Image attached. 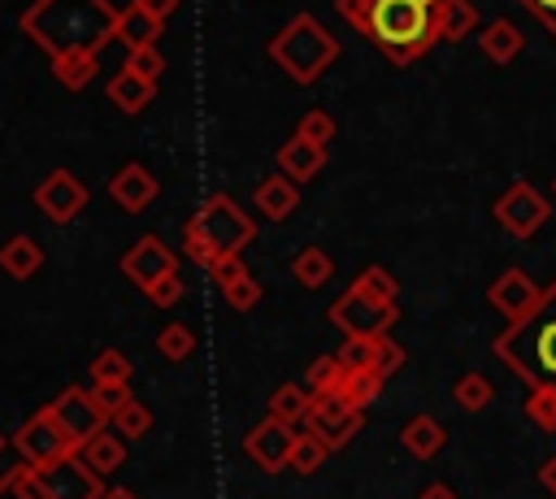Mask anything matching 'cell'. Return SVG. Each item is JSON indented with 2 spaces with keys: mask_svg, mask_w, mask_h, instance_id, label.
Listing matches in <instances>:
<instances>
[{
  "mask_svg": "<svg viewBox=\"0 0 556 499\" xmlns=\"http://www.w3.org/2000/svg\"><path fill=\"white\" fill-rule=\"evenodd\" d=\"M478 48H482V56L491 61V65H513L517 56H521V48H526V35L513 26V22H491L482 35H478Z\"/></svg>",
  "mask_w": 556,
  "mask_h": 499,
  "instance_id": "cell-20",
  "label": "cell"
},
{
  "mask_svg": "<svg viewBox=\"0 0 556 499\" xmlns=\"http://www.w3.org/2000/svg\"><path fill=\"white\" fill-rule=\"evenodd\" d=\"M39 477H43L52 499H100L104 495L100 490V473L83 456H65V460L39 469Z\"/></svg>",
  "mask_w": 556,
  "mask_h": 499,
  "instance_id": "cell-13",
  "label": "cell"
},
{
  "mask_svg": "<svg viewBox=\"0 0 556 499\" xmlns=\"http://www.w3.org/2000/svg\"><path fill=\"white\" fill-rule=\"evenodd\" d=\"M117 13L109 0H35L22 13V30L48 52H100L117 39Z\"/></svg>",
  "mask_w": 556,
  "mask_h": 499,
  "instance_id": "cell-3",
  "label": "cell"
},
{
  "mask_svg": "<svg viewBox=\"0 0 556 499\" xmlns=\"http://www.w3.org/2000/svg\"><path fill=\"white\" fill-rule=\"evenodd\" d=\"M243 447H248V456H252L265 473H278V469H287V464H291L295 425H287V421H278V417H265V421L243 438Z\"/></svg>",
  "mask_w": 556,
  "mask_h": 499,
  "instance_id": "cell-14",
  "label": "cell"
},
{
  "mask_svg": "<svg viewBox=\"0 0 556 499\" xmlns=\"http://www.w3.org/2000/svg\"><path fill=\"white\" fill-rule=\"evenodd\" d=\"M91 382H130V360L117 347H104L91 360Z\"/></svg>",
  "mask_w": 556,
  "mask_h": 499,
  "instance_id": "cell-36",
  "label": "cell"
},
{
  "mask_svg": "<svg viewBox=\"0 0 556 499\" xmlns=\"http://www.w3.org/2000/svg\"><path fill=\"white\" fill-rule=\"evenodd\" d=\"M491 217H495L513 239H534V234L547 226L552 204H547V195H543L534 182L521 178V182H513L504 195H495Z\"/></svg>",
  "mask_w": 556,
  "mask_h": 499,
  "instance_id": "cell-7",
  "label": "cell"
},
{
  "mask_svg": "<svg viewBox=\"0 0 556 499\" xmlns=\"http://www.w3.org/2000/svg\"><path fill=\"white\" fill-rule=\"evenodd\" d=\"M443 443H447V430H443L430 412L408 417L404 430H400V447H404L408 456H417V460H434V456L443 451Z\"/></svg>",
  "mask_w": 556,
  "mask_h": 499,
  "instance_id": "cell-19",
  "label": "cell"
},
{
  "mask_svg": "<svg viewBox=\"0 0 556 499\" xmlns=\"http://www.w3.org/2000/svg\"><path fill=\"white\" fill-rule=\"evenodd\" d=\"M552 191H556V182H552Z\"/></svg>",
  "mask_w": 556,
  "mask_h": 499,
  "instance_id": "cell-54",
  "label": "cell"
},
{
  "mask_svg": "<svg viewBox=\"0 0 556 499\" xmlns=\"http://www.w3.org/2000/svg\"><path fill=\"white\" fill-rule=\"evenodd\" d=\"M78 456H83V460L104 477V473H113V469L126 460V438H117V434H104V430H100V434H91V438L78 447Z\"/></svg>",
  "mask_w": 556,
  "mask_h": 499,
  "instance_id": "cell-26",
  "label": "cell"
},
{
  "mask_svg": "<svg viewBox=\"0 0 556 499\" xmlns=\"http://www.w3.org/2000/svg\"><path fill=\"white\" fill-rule=\"evenodd\" d=\"M156 347H161L165 360H187V356L195 351V334H191L187 325H165L161 338H156Z\"/></svg>",
  "mask_w": 556,
  "mask_h": 499,
  "instance_id": "cell-38",
  "label": "cell"
},
{
  "mask_svg": "<svg viewBox=\"0 0 556 499\" xmlns=\"http://www.w3.org/2000/svg\"><path fill=\"white\" fill-rule=\"evenodd\" d=\"M361 425H365V412H361V408H352L343 395H317V391H313V404H308L304 430L321 434L330 451L348 447V443L356 438V430H361Z\"/></svg>",
  "mask_w": 556,
  "mask_h": 499,
  "instance_id": "cell-9",
  "label": "cell"
},
{
  "mask_svg": "<svg viewBox=\"0 0 556 499\" xmlns=\"http://www.w3.org/2000/svg\"><path fill=\"white\" fill-rule=\"evenodd\" d=\"M334 9L400 69L439 43L434 0H334Z\"/></svg>",
  "mask_w": 556,
  "mask_h": 499,
  "instance_id": "cell-1",
  "label": "cell"
},
{
  "mask_svg": "<svg viewBox=\"0 0 556 499\" xmlns=\"http://www.w3.org/2000/svg\"><path fill=\"white\" fill-rule=\"evenodd\" d=\"M52 417L61 421V430L83 447L91 434H100L104 430V421H109V412L96 404V395H91V386H65L52 404Z\"/></svg>",
  "mask_w": 556,
  "mask_h": 499,
  "instance_id": "cell-10",
  "label": "cell"
},
{
  "mask_svg": "<svg viewBox=\"0 0 556 499\" xmlns=\"http://www.w3.org/2000/svg\"><path fill=\"white\" fill-rule=\"evenodd\" d=\"M113 425L122 430V438H143L152 430V412L139 404V399H126L117 412H113Z\"/></svg>",
  "mask_w": 556,
  "mask_h": 499,
  "instance_id": "cell-35",
  "label": "cell"
},
{
  "mask_svg": "<svg viewBox=\"0 0 556 499\" xmlns=\"http://www.w3.org/2000/svg\"><path fill=\"white\" fill-rule=\"evenodd\" d=\"M91 395H96V404L109 412V421H113V412L130 399V386L126 382H91Z\"/></svg>",
  "mask_w": 556,
  "mask_h": 499,
  "instance_id": "cell-45",
  "label": "cell"
},
{
  "mask_svg": "<svg viewBox=\"0 0 556 499\" xmlns=\"http://www.w3.org/2000/svg\"><path fill=\"white\" fill-rule=\"evenodd\" d=\"M539 295H543V286L526 273V269H504L491 286H486V304L504 317V321H517V317H526L534 304H539Z\"/></svg>",
  "mask_w": 556,
  "mask_h": 499,
  "instance_id": "cell-12",
  "label": "cell"
},
{
  "mask_svg": "<svg viewBox=\"0 0 556 499\" xmlns=\"http://www.w3.org/2000/svg\"><path fill=\"white\" fill-rule=\"evenodd\" d=\"M13 447L35 469H48V464H56L65 456H78V443L61 430V421L52 417V408H39L30 421H22L17 434H13Z\"/></svg>",
  "mask_w": 556,
  "mask_h": 499,
  "instance_id": "cell-6",
  "label": "cell"
},
{
  "mask_svg": "<svg viewBox=\"0 0 556 499\" xmlns=\"http://www.w3.org/2000/svg\"><path fill=\"white\" fill-rule=\"evenodd\" d=\"M330 321L343 330V334H387L395 321H400V308L395 304H382L356 286H348L334 304H330Z\"/></svg>",
  "mask_w": 556,
  "mask_h": 499,
  "instance_id": "cell-8",
  "label": "cell"
},
{
  "mask_svg": "<svg viewBox=\"0 0 556 499\" xmlns=\"http://www.w3.org/2000/svg\"><path fill=\"white\" fill-rule=\"evenodd\" d=\"M182 252H187L200 269H213V265H217V256H222V252H217L200 230H191V226H182Z\"/></svg>",
  "mask_w": 556,
  "mask_h": 499,
  "instance_id": "cell-43",
  "label": "cell"
},
{
  "mask_svg": "<svg viewBox=\"0 0 556 499\" xmlns=\"http://www.w3.org/2000/svg\"><path fill=\"white\" fill-rule=\"evenodd\" d=\"M534 477H539V486H543L547 495H556V456H547V460L539 464V473H534Z\"/></svg>",
  "mask_w": 556,
  "mask_h": 499,
  "instance_id": "cell-48",
  "label": "cell"
},
{
  "mask_svg": "<svg viewBox=\"0 0 556 499\" xmlns=\"http://www.w3.org/2000/svg\"><path fill=\"white\" fill-rule=\"evenodd\" d=\"M308 404H313V395H308L304 386L287 382V386H278V391L269 395V417L287 421V425H304V417H308Z\"/></svg>",
  "mask_w": 556,
  "mask_h": 499,
  "instance_id": "cell-29",
  "label": "cell"
},
{
  "mask_svg": "<svg viewBox=\"0 0 556 499\" xmlns=\"http://www.w3.org/2000/svg\"><path fill=\"white\" fill-rule=\"evenodd\" d=\"M252 204H256L269 221H287V217L295 213V204H300V182H295V178H287V174L278 169V174H269V178H261V182H256Z\"/></svg>",
  "mask_w": 556,
  "mask_h": 499,
  "instance_id": "cell-18",
  "label": "cell"
},
{
  "mask_svg": "<svg viewBox=\"0 0 556 499\" xmlns=\"http://www.w3.org/2000/svg\"><path fill=\"white\" fill-rule=\"evenodd\" d=\"M169 269H178V265H174V252H169L156 234H143V239L122 256V273H126L139 291H148V286H152L161 273H169Z\"/></svg>",
  "mask_w": 556,
  "mask_h": 499,
  "instance_id": "cell-15",
  "label": "cell"
},
{
  "mask_svg": "<svg viewBox=\"0 0 556 499\" xmlns=\"http://www.w3.org/2000/svg\"><path fill=\"white\" fill-rule=\"evenodd\" d=\"M222 295H226V304H230V308L248 312V308H256V304H261V295H265V291H261V282H256L252 273H243V278H235L230 286H222Z\"/></svg>",
  "mask_w": 556,
  "mask_h": 499,
  "instance_id": "cell-39",
  "label": "cell"
},
{
  "mask_svg": "<svg viewBox=\"0 0 556 499\" xmlns=\"http://www.w3.org/2000/svg\"><path fill=\"white\" fill-rule=\"evenodd\" d=\"M143 295H148V299H152L156 308H174V304L182 299V278H178V269L161 273V278H156V282H152V286H148Z\"/></svg>",
  "mask_w": 556,
  "mask_h": 499,
  "instance_id": "cell-44",
  "label": "cell"
},
{
  "mask_svg": "<svg viewBox=\"0 0 556 499\" xmlns=\"http://www.w3.org/2000/svg\"><path fill=\"white\" fill-rule=\"evenodd\" d=\"M452 399H456V408H460V412H482V408H491L495 386H491V378H486V373L469 369V373H460V378H456Z\"/></svg>",
  "mask_w": 556,
  "mask_h": 499,
  "instance_id": "cell-27",
  "label": "cell"
},
{
  "mask_svg": "<svg viewBox=\"0 0 556 499\" xmlns=\"http://www.w3.org/2000/svg\"><path fill=\"white\" fill-rule=\"evenodd\" d=\"M152 95H156V82L143 78V74H135V69H122V74L109 78V100L122 113H143L152 104Z\"/></svg>",
  "mask_w": 556,
  "mask_h": 499,
  "instance_id": "cell-22",
  "label": "cell"
},
{
  "mask_svg": "<svg viewBox=\"0 0 556 499\" xmlns=\"http://www.w3.org/2000/svg\"><path fill=\"white\" fill-rule=\"evenodd\" d=\"M0 269L9 273V278H35L39 269H43V247L30 239V234H13L4 247H0Z\"/></svg>",
  "mask_w": 556,
  "mask_h": 499,
  "instance_id": "cell-24",
  "label": "cell"
},
{
  "mask_svg": "<svg viewBox=\"0 0 556 499\" xmlns=\"http://www.w3.org/2000/svg\"><path fill=\"white\" fill-rule=\"evenodd\" d=\"M326 456H330V447H326L321 434H313V430L295 434V447H291V469L295 473H317L326 464Z\"/></svg>",
  "mask_w": 556,
  "mask_h": 499,
  "instance_id": "cell-32",
  "label": "cell"
},
{
  "mask_svg": "<svg viewBox=\"0 0 556 499\" xmlns=\"http://www.w3.org/2000/svg\"><path fill=\"white\" fill-rule=\"evenodd\" d=\"M348 364L339 360V356H317L313 364H308V386L317 391V395H343V386H348Z\"/></svg>",
  "mask_w": 556,
  "mask_h": 499,
  "instance_id": "cell-30",
  "label": "cell"
},
{
  "mask_svg": "<svg viewBox=\"0 0 556 499\" xmlns=\"http://www.w3.org/2000/svg\"><path fill=\"white\" fill-rule=\"evenodd\" d=\"M295 130H300L304 139H313V143H321V148H326V143L334 139V117H330L326 108H308V113L300 117V126H295Z\"/></svg>",
  "mask_w": 556,
  "mask_h": 499,
  "instance_id": "cell-42",
  "label": "cell"
},
{
  "mask_svg": "<svg viewBox=\"0 0 556 499\" xmlns=\"http://www.w3.org/2000/svg\"><path fill=\"white\" fill-rule=\"evenodd\" d=\"M491 351L526 391H556V278L526 317L495 334Z\"/></svg>",
  "mask_w": 556,
  "mask_h": 499,
  "instance_id": "cell-2",
  "label": "cell"
},
{
  "mask_svg": "<svg viewBox=\"0 0 556 499\" xmlns=\"http://www.w3.org/2000/svg\"><path fill=\"white\" fill-rule=\"evenodd\" d=\"M191 230H200L222 256L226 252H243L252 239H256V221L230 200V195H208L191 217H187Z\"/></svg>",
  "mask_w": 556,
  "mask_h": 499,
  "instance_id": "cell-5",
  "label": "cell"
},
{
  "mask_svg": "<svg viewBox=\"0 0 556 499\" xmlns=\"http://www.w3.org/2000/svg\"><path fill=\"white\" fill-rule=\"evenodd\" d=\"M126 69H135V74H143V78H161V69H165V56H161V48L156 43H148V48H126Z\"/></svg>",
  "mask_w": 556,
  "mask_h": 499,
  "instance_id": "cell-41",
  "label": "cell"
},
{
  "mask_svg": "<svg viewBox=\"0 0 556 499\" xmlns=\"http://www.w3.org/2000/svg\"><path fill=\"white\" fill-rule=\"evenodd\" d=\"M100 499H135V495H130V490H126V486H113V490H104V495H100Z\"/></svg>",
  "mask_w": 556,
  "mask_h": 499,
  "instance_id": "cell-52",
  "label": "cell"
},
{
  "mask_svg": "<svg viewBox=\"0 0 556 499\" xmlns=\"http://www.w3.org/2000/svg\"><path fill=\"white\" fill-rule=\"evenodd\" d=\"M404 360H408V356H404V347H400L391 334H378V338H374V369H378L382 378L400 373V369H404Z\"/></svg>",
  "mask_w": 556,
  "mask_h": 499,
  "instance_id": "cell-40",
  "label": "cell"
},
{
  "mask_svg": "<svg viewBox=\"0 0 556 499\" xmlns=\"http://www.w3.org/2000/svg\"><path fill=\"white\" fill-rule=\"evenodd\" d=\"M374 338L378 334H343V347L334 351L348 369H369L374 364Z\"/></svg>",
  "mask_w": 556,
  "mask_h": 499,
  "instance_id": "cell-37",
  "label": "cell"
},
{
  "mask_svg": "<svg viewBox=\"0 0 556 499\" xmlns=\"http://www.w3.org/2000/svg\"><path fill=\"white\" fill-rule=\"evenodd\" d=\"M278 169L287 174V178H295V182H313L321 169H326V148L321 143H313V139H304L300 130L278 148Z\"/></svg>",
  "mask_w": 556,
  "mask_h": 499,
  "instance_id": "cell-17",
  "label": "cell"
},
{
  "mask_svg": "<svg viewBox=\"0 0 556 499\" xmlns=\"http://www.w3.org/2000/svg\"><path fill=\"white\" fill-rule=\"evenodd\" d=\"M156 191H161L156 174H152L148 165H139V161L122 165V169L113 174V182H109L113 204H117V208H126V213H143V208L156 200Z\"/></svg>",
  "mask_w": 556,
  "mask_h": 499,
  "instance_id": "cell-16",
  "label": "cell"
},
{
  "mask_svg": "<svg viewBox=\"0 0 556 499\" xmlns=\"http://www.w3.org/2000/svg\"><path fill=\"white\" fill-rule=\"evenodd\" d=\"M161 26H165V22L152 17L139 0L117 13V39H122L126 48H148V43H156V39H161Z\"/></svg>",
  "mask_w": 556,
  "mask_h": 499,
  "instance_id": "cell-23",
  "label": "cell"
},
{
  "mask_svg": "<svg viewBox=\"0 0 556 499\" xmlns=\"http://www.w3.org/2000/svg\"><path fill=\"white\" fill-rule=\"evenodd\" d=\"M269 56L287 69L291 82H317L326 74V65L339 56V39L313 17V13H295L274 39H269Z\"/></svg>",
  "mask_w": 556,
  "mask_h": 499,
  "instance_id": "cell-4",
  "label": "cell"
},
{
  "mask_svg": "<svg viewBox=\"0 0 556 499\" xmlns=\"http://www.w3.org/2000/svg\"><path fill=\"white\" fill-rule=\"evenodd\" d=\"M0 499H26V495H22V486H17V473H13V469H9V473H4V482H0Z\"/></svg>",
  "mask_w": 556,
  "mask_h": 499,
  "instance_id": "cell-51",
  "label": "cell"
},
{
  "mask_svg": "<svg viewBox=\"0 0 556 499\" xmlns=\"http://www.w3.org/2000/svg\"><path fill=\"white\" fill-rule=\"evenodd\" d=\"M0 447H4V438H0Z\"/></svg>",
  "mask_w": 556,
  "mask_h": 499,
  "instance_id": "cell-53",
  "label": "cell"
},
{
  "mask_svg": "<svg viewBox=\"0 0 556 499\" xmlns=\"http://www.w3.org/2000/svg\"><path fill=\"white\" fill-rule=\"evenodd\" d=\"M434 26L443 43H460L469 30H478V4L473 0H434Z\"/></svg>",
  "mask_w": 556,
  "mask_h": 499,
  "instance_id": "cell-21",
  "label": "cell"
},
{
  "mask_svg": "<svg viewBox=\"0 0 556 499\" xmlns=\"http://www.w3.org/2000/svg\"><path fill=\"white\" fill-rule=\"evenodd\" d=\"M96 69H100V52H61V56H52V74L70 91H83L96 78Z\"/></svg>",
  "mask_w": 556,
  "mask_h": 499,
  "instance_id": "cell-25",
  "label": "cell"
},
{
  "mask_svg": "<svg viewBox=\"0 0 556 499\" xmlns=\"http://www.w3.org/2000/svg\"><path fill=\"white\" fill-rule=\"evenodd\" d=\"M526 421L543 434H556V391H526Z\"/></svg>",
  "mask_w": 556,
  "mask_h": 499,
  "instance_id": "cell-34",
  "label": "cell"
},
{
  "mask_svg": "<svg viewBox=\"0 0 556 499\" xmlns=\"http://www.w3.org/2000/svg\"><path fill=\"white\" fill-rule=\"evenodd\" d=\"M208 273H213V282H217V286H230L235 278H243V273H248L243 252H226V256H217V265H213Z\"/></svg>",
  "mask_w": 556,
  "mask_h": 499,
  "instance_id": "cell-46",
  "label": "cell"
},
{
  "mask_svg": "<svg viewBox=\"0 0 556 499\" xmlns=\"http://www.w3.org/2000/svg\"><path fill=\"white\" fill-rule=\"evenodd\" d=\"M352 286H356V291H365V295H374V299H382V304H395V299H400V282H395V273H391V269H382V265L361 269Z\"/></svg>",
  "mask_w": 556,
  "mask_h": 499,
  "instance_id": "cell-33",
  "label": "cell"
},
{
  "mask_svg": "<svg viewBox=\"0 0 556 499\" xmlns=\"http://www.w3.org/2000/svg\"><path fill=\"white\" fill-rule=\"evenodd\" d=\"M139 4H143V9L152 13V17H161V22H165V17H169V13L178 9V0H139Z\"/></svg>",
  "mask_w": 556,
  "mask_h": 499,
  "instance_id": "cell-49",
  "label": "cell"
},
{
  "mask_svg": "<svg viewBox=\"0 0 556 499\" xmlns=\"http://www.w3.org/2000/svg\"><path fill=\"white\" fill-rule=\"evenodd\" d=\"M521 9H526V13L556 39V0H521Z\"/></svg>",
  "mask_w": 556,
  "mask_h": 499,
  "instance_id": "cell-47",
  "label": "cell"
},
{
  "mask_svg": "<svg viewBox=\"0 0 556 499\" xmlns=\"http://www.w3.org/2000/svg\"><path fill=\"white\" fill-rule=\"evenodd\" d=\"M291 273H295V282H300V286L317 291V286H326V282H330L334 260H330L321 247H300V252H295V260H291Z\"/></svg>",
  "mask_w": 556,
  "mask_h": 499,
  "instance_id": "cell-28",
  "label": "cell"
},
{
  "mask_svg": "<svg viewBox=\"0 0 556 499\" xmlns=\"http://www.w3.org/2000/svg\"><path fill=\"white\" fill-rule=\"evenodd\" d=\"M382 382H387V378H382L374 364H369V369H352V373H348V386H343V399L365 412V408L382 395Z\"/></svg>",
  "mask_w": 556,
  "mask_h": 499,
  "instance_id": "cell-31",
  "label": "cell"
},
{
  "mask_svg": "<svg viewBox=\"0 0 556 499\" xmlns=\"http://www.w3.org/2000/svg\"><path fill=\"white\" fill-rule=\"evenodd\" d=\"M35 204L43 208L48 221L65 226V221H74V217L83 213V204H87V187H83L70 169H52V174L35 187Z\"/></svg>",
  "mask_w": 556,
  "mask_h": 499,
  "instance_id": "cell-11",
  "label": "cell"
},
{
  "mask_svg": "<svg viewBox=\"0 0 556 499\" xmlns=\"http://www.w3.org/2000/svg\"><path fill=\"white\" fill-rule=\"evenodd\" d=\"M417 499H460V495H456V490H452L447 482H430V486H426V490H421Z\"/></svg>",
  "mask_w": 556,
  "mask_h": 499,
  "instance_id": "cell-50",
  "label": "cell"
}]
</instances>
